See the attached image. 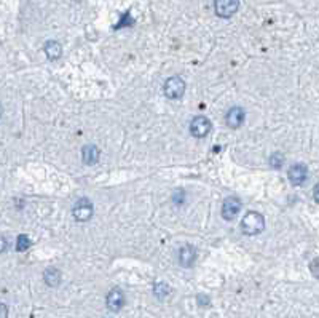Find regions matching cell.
I'll return each instance as SVG.
<instances>
[{
	"label": "cell",
	"instance_id": "cell-1",
	"mask_svg": "<svg viewBox=\"0 0 319 318\" xmlns=\"http://www.w3.org/2000/svg\"><path fill=\"white\" fill-rule=\"evenodd\" d=\"M265 229V218L257 211H249L241 221V230L246 235H257Z\"/></svg>",
	"mask_w": 319,
	"mask_h": 318
},
{
	"label": "cell",
	"instance_id": "cell-2",
	"mask_svg": "<svg viewBox=\"0 0 319 318\" xmlns=\"http://www.w3.org/2000/svg\"><path fill=\"white\" fill-rule=\"evenodd\" d=\"M163 93L169 100H179L185 93V82L181 77H171L163 85Z\"/></svg>",
	"mask_w": 319,
	"mask_h": 318
},
{
	"label": "cell",
	"instance_id": "cell-3",
	"mask_svg": "<svg viewBox=\"0 0 319 318\" xmlns=\"http://www.w3.org/2000/svg\"><path fill=\"white\" fill-rule=\"evenodd\" d=\"M216 14L220 18H230L240 8V0H214Z\"/></svg>",
	"mask_w": 319,
	"mask_h": 318
},
{
	"label": "cell",
	"instance_id": "cell-4",
	"mask_svg": "<svg viewBox=\"0 0 319 318\" xmlns=\"http://www.w3.org/2000/svg\"><path fill=\"white\" fill-rule=\"evenodd\" d=\"M72 213H73V218H75L78 222L88 221V219L93 216V205H91V202L86 200V198L78 200L75 203V206H73Z\"/></svg>",
	"mask_w": 319,
	"mask_h": 318
},
{
	"label": "cell",
	"instance_id": "cell-5",
	"mask_svg": "<svg viewBox=\"0 0 319 318\" xmlns=\"http://www.w3.org/2000/svg\"><path fill=\"white\" fill-rule=\"evenodd\" d=\"M211 132V122L206 117H195L190 124V133L195 138H204Z\"/></svg>",
	"mask_w": 319,
	"mask_h": 318
},
{
	"label": "cell",
	"instance_id": "cell-6",
	"mask_svg": "<svg viewBox=\"0 0 319 318\" xmlns=\"http://www.w3.org/2000/svg\"><path fill=\"white\" fill-rule=\"evenodd\" d=\"M240 210H241V200L236 197H228L222 206V218L227 219V221H233V219L238 216Z\"/></svg>",
	"mask_w": 319,
	"mask_h": 318
},
{
	"label": "cell",
	"instance_id": "cell-7",
	"mask_svg": "<svg viewBox=\"0 0 319 318\" xmlns=\"http://www.w3.org/2000/svg\"><path fill=\"white\" fill-rule=\"evenodd\" d=\"M107 307H109V310L112 312H118L121 307H123L125 304V294H123V291H121L120 288H113L109 291V294H107Z\"/></svg>",
	"mask_w": 319,
	"mask_h": 318
},
{
	"label": "cell",
	"instance_id": "cell-8",
	"mask_svg": "<svg viewBox=\"0 0 319 318\" xmlns=\"http://www.w3.org/2000/svg\"><path fill=\"white\" fill-rule=\"evenodd\" d=\"M244 117H246L244 109H241V108H232L230 110L227 112L225 124H227V126H230L232 130H236V128H240L243 125Z\"/></svg>",
	"mask_w": 319,
	"mask_h": 318
},
{
	"label": "cell",
	"instance_id": "cell-9",
	"mask_svg": "<svg viewBox=\"0 0 319 318\" xmlns=\"http://www.w3.org/2000/svg\"><path fill=\"white\" fill-rule=\"evenodd\" d=\"M288 176H289V181L294 186H300L305 182V179L308 176V170L305 165H294V166H291Z\"/></svg>",
	"mask_w": 319,
	"mask_h": 318
},
{
	"label": "cell",
	"instance_id": "cell-10",
	"mask_svg": "<svg viewBox=\"0 0 319 318\" xmlns=\"http://www.w3.org/2000/svg\"><path fill=\"white\" fill-rule=\"evenodd\" d=\"M195 258H196V251L190 244H185V246H182L181 251H179V262L184 267H190L195 262Z\"/></svg>",
	"mask_w": 319,
	"mask_h": 318
},
{
	"label": "cell",
	"instance_id": "cell-11",
	"mask_svg": "<svg viewBox=\"0 0 319 318\" xmlns=\"http://www.w3.org/2000/svg\"><path fill=\"white\" fill-rule=\"evenodd\" d=\"M81 158H83L85 165H94L99 160V149L93 144H88L81 149Z\"/></svg>",
	"mask_w": 319,
	"mask_h": 318
},
{
	"label": "cell",
	"instance_id": "cell-12",
	"mask_svg": "<svg viewBox=\"0 0 319 318\" xmlns=\"http://www.w3.org/2000/svg\"><path fill=\"white\" fill-rule=\"evenodd\" d=\"M43 280L48 286H51V288L58 286V284L61 283V272L54 267H48L43 272Z\"/></svg>",
	"mask_w": 319,
	"mask_h": 318
},
{
	"label": "cell",
	"instance_id": "cell-13",
	"mask_svg": "<svg viewBox=\"0 0 319 318\" xmlns=\"http://www.w3.org/2000/svg\"><path fill=\"white\" fill-rule=\"evenodd\" d=\"M45 53L48 56V60H58L61 58V54H62V46L59 42H56V40H50L48 44H45Z\"/></svg>",
	"mask_w": 319,
	"mask_h": 318
},
{
	"label": "cell",
	"instance_id": "cell-14",
	"mask_svg": "<svg viewBox=\"0 0 319 318\" xmlns=\"http://www.w3.org/2000/svg\"><path fill=\"white\" fill-rule=\"evenodd\" d=\"M30 240H29V237L27 235H18V238H16V250L18 251H26V250H29L30 248Z\"/></svg>",
	"mask_w": 319,
	"mask_h": 318
},
{
	"label": "cell",
	"instance_id": "cell-15",
	"mask_svg": "<svg viewBox=\"0 0 319 318\" xmlns=\"http://www.w3.org/2000/svg\"><path fill=\"white\" fill-rule=\"evenodd\" d=\"M153 292H155V296L157 298H166L169 294V286L166 283H155V288H153Z\"/></svg>",
	"mask_w": 319,
	"mask_h": 318
},
{
	"label": "cell",
	"instance_id": "cell-16",
	"mask_svg": "<svg viewBox=\"0 0 319 318\" xmlns=\"http://www.w3.org/2000/svg\"><path fill=\"white\" fill-rule=\"evenodd\" d=\"M284 163V157L281 156V154H273L272 157H270V165H272L273 168H281Z\"/></svg>",
	"mask_w": 319,
	"mask_h": 318
},
{
	"label": "cell",
	"instance_id": "cell-17",
	"mask_svg": "<svg viewBox=\"0 0 319 318\" xmlns=\"http://www.w3.org/2000/svg\"><path fill=\"white\" fill-rule=\"evenodd\" d=\"M184 200H185V194H184V190H176L174 192V195H173V202L176 203V205H182L184 203Z\"/></svg>",
	"mask_w": 319,
	"mask_h": 318
},
{
	"label": "cell",
	"instance_id": "cell-18",
	"mask_svg": "<svg viewBox=\"0 0 319 318\" xmlns=\"http://www.w3.org/2000/svg\"><path fill=\"white\" fill-rule=\"evenodd\" d=\"M133 24H134V21L129 18V13H126V14L123 16V18H121V21L117 24V28H115V29H120L121 26H133Z\"/></svg>",
	"mask_w": 319,
	"mask_h": 318
},
{
	"label": "cell",
	"instance_id": "cell-19",
	"mask_svg": "<svg viewBox=\"0 0 319 318\" xmlns=\"http://www.w3.org/2000/svg\"><path fill=\"white\" fill-rule=\"evenodd\" d=\"M0 318H8V307L0 302Z\"/></svg>",
	"mask_w": 319,
	"mask_h": 318
},
{
	"label": "cell",
	"instance_id": "cell-20",
	"mask_svg": "<svg viewBox=\"0 0 319 318\" xmlns=\"http://www.w3.org/2000/svg\"><path fill=\"white\" fill-rule=\"evenodd\" d=\"M313 195H315V200H316V203H319V182H318V184L315 186Z\"/></svg>",
	"mask_w": 319,
	"mask_h": 318
},
{
	"label": "cell",
	"instance_id": "cell-21",
	"mask_svg": "<svg viewBox=\"0 0 319 318\" xmlns=\"http://www.w3.org/2000/svg\"><path fill=\"white\" fill-rule=\"evenodd\" d=\"M6 250V240L3 237H0V252H3Z\"/></svg>",
	"mask_w": 319,
	"mask_h": 318
},
{
	"label": "cell",
	"instance_id": "cell-22",
	"mask_svg": "<svg viewBox=\"0 0 319 318\" xmlns=\"http://www.w3.org/2000/svg\"><path fill=\"white\" fill-rule=\"evenodd\" d=\"M0 116H2V108H0Z\"/></svg>",
	"mask_w": 319,
	"mask_h": 318
}]
</instances>
